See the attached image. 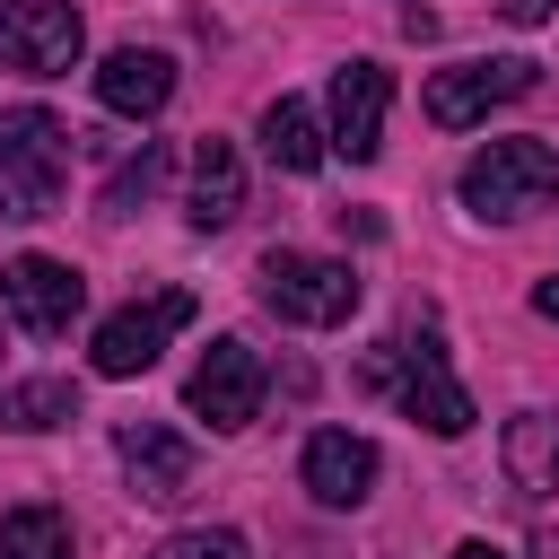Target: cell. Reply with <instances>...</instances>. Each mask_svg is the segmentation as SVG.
<instances>
[{
    "label": "cell",
    "mask_w": 559,
    "mask_h": 559,
    "mask_svg": "<svg viewBox=\"0 0 559 559\" xmlns=\"http://www.w3.org/2000/svg\"><path fill=\"white\" fill-rule=\"evenodd\" d=\"M157 559H253V542L236 524H183V533L157 542Z\"/></svg>",
    "instance_id": "cell-20"
},
{
    "label": "cell",
    "mask_w": 559,
    "mask_h": 559,
    "mask_svg": "<svg viewBox=\"0 0 559 559\" xmlns=\"http://www.w3.org/2000/svg\"><path fill=\"white\" fill-rule=\"evenodd\" d=\"M297 480L314 489V507H358L376 489V445L358 428H314L297 454Z\"/></svg>",
    "instance_id": "cell-12"
},
{
    "label": "cell",
    "mask_w": 559,
    "mask_h": 559,
    "mask_svg": "<svg viewBox=\"0 0 559 559\" xmlns=\"http://www.w3.org/2000/svg\"><path fill=\"white\" fill-rule=\"evenodd\" d=\"M454 559H507V550H498V542H463Z\"/></svg>",
    "instance_id": "cell-24"
},
{
    "label": "cell",
    "mask_w": 559,
    "mask_h": 559,
    "mask_svg": "<svg viewBox=\"0 0 559 559\" xmlns=\"http://www.w3.org/2000/svg\"><path fill=\"white\" fill-rule=\"evenodd\" d=\"M0 306L26 323V332H70L79 323V306H87V280L70 271V262H52V253H17L9 271H0Z\"/></svg>",
    "instance_id": "cell-9"
},
{
    "label": "cell",
    "mask_w": 559,
    "mask_h": 559,
    "mask_svg": "<svg viewBox=\"0 0 559 559\" xmlns=\"http://www.w3.org/2000/svg\"><path fill=\"white\" fill-rule=\"evenodd\" d=\"M498 9H507V17H515V26H542V17H550V9H559V0H498Z\"/></svg>",
    "instance_id": "cell-22"
},
{
    "label": "cell",
    "mask_w": 559,
    "mask_h": 559,
    "mask_svg": "<svg viewBox=\"0 0 559 559\" xmlns=\"http://www.w3.org/2000/svg\"><path fill=\"white\" fill-rule=\"evenodd\" d=\"M498 463H507V480H515V489H559V419H550V411L507 419Z\"/></svg>",
    "instance_id": "cell-16"
},
{
    "label": "cell",
    "mask_w": 559,
    "mask_h": 559,
    "mask_svg": "<svg viewBox=\"0 0 559 559\" xmlns=\"http://www.w3.org/2000/svg\"><path fill=\"white\" fill-rule=\"evenodd\" d=\"M114 445H122L131 498H148V507H175V498L192 489V472H201L192 437H183V428H166V419H131V428H122Z\"/></svg>",
    "instance_id": "cell-11"
},
{
    "label": "cell",
    "mask_w": 559,
    "mask_h": 559,
    "mask_svg": "<svg viewBox=\"0 0 559 559\" xmlns=\"http://www.w3.org/2000/svg\"><path fill=\"white\" fill-rule=\"evenodd\" d=\"M533 559H559V524H542V533H533Z\"/></svg>",
    "instance_id": "cell-23"
},
{
    "label": "cell",
    "mask_w": 559,
    "mask_h": 559,
    "mask_svg": "<svg viewBox=\"0 0 559 559\" xmlns=\"http://www.w3.org/2000/svg\"><path fill=\"white\" fill-rule=\"evenodd\" d=\"M166 96H175V61H166V52L122 44V52H105V61H96V105H105V114L148 122V114H166Z\"/></svg>",
    "instance_id": "cell-13"
},
{
    "label": "cell",
    "mask_w": 559,
    "mask_h": 559,
    "mask_svg": "<svg viewBox=\"0 0 559 559\" xmlns=\"http://www.w3.org/2000/svg\"><path fill=\"white\" fill-rule=\"evenodd\" d=\"M384 105H393V70L384 61H341L332 70V148L349 166H367L384 148Z\"/></svg>",
    "instance_id": "cell-10"
},
{
    "label": "cell",
    "mask_w": 559,
    "mask_h": 559,
    "mask_svg": "<svg viewBox=\"0 0 559 559\" xmlns=\"http://www.w3.org/2000/svg\"><path fill=\"white\" fill-rule=\"evenodd\" d=\"M0 559H70V515L61 507H9L0 515Z\"/></svg>",
    "instance_id": "cell-17"
},
{
    "label": "cell",
    "mask_w": 559,
    "mask_h": 559,
    "mask_svg": "<svg viewBox=\"0 0 559 559\" xmlns=\"http://www.w3.org/2000/svg\"><path fill=\"white\" fill-rule=\"evenodd\" d=\"M559 201V148H542V140H489L472 166H463V210L472 218H533V210H550Z\"/></svg>",
    "instance_id": "cell-2"
},
{
    "label": "cell",
    "mask_w": 559,
    "mask_h": 559,
    "mask_svg": "<svg viewBox=\"0 0 559 559\" xmlns=\"http://www.w3.org/2000/svg\"><path fill=\"white\" fill-rule=\"evenodd\" d=\"M376 384H393L402 393V411L428 428V437H463L480 411H472V393L454 384V367H445V349H437V332H419V341H393L376 367H367Z\"/></svg>",
    "instance_id": "cell-4"
},
{
    "label": "cell",
    "mask_w": 559,
    "mask_h": 559,
    "mask_svg": "<svg viewBox=\"0 0 559 559\" xmlns=\"http://www.w3.org/2000/svg\"><path fill=\"white\" fill-rule=\"evenodd\" d=\"M183 402H192V419H210L218 437L253 428V419H262V358H253L245 341H210L201 367H192V384H183Z\"/></svg>",
    "instance_id": "cell-8"
},
{
    "label": "cell",
    "mask_w": 559,
    "mask_h": 559,
    "mask_svg": "<svg viewBox=\"0 0 559 559\" xmlns=\"http://www.w3.org/2000/svg\"><path fill=\"white\" fill-rule=\"evenodd\" d=\"M236 210H245V157H236V140H201L192 148V210L183 218L201 236H218Z\"/></svg>",
    "instance_id": "cell-14"
},
{
    "label": "cell",
    "mask_w": 559,
    "mask_h": 559,
    "mask_svg": "<svg viewBox=\"0 0 559 559\" xmlns=\"http://www.w3.org/2000/svg\"><path fill=\"white\" fill-rule=\"evenodd\" d=\"M515 96H533V61H524V52L454 61V70H428V87H419V105H428L437 131H463V122H480L489 105H515Z\"/></svg>",
    "instance_id": "cell-7"
},
{
    "label": "cell",
    "mask_w": 559,
    "mask_h": 559,
    "mask_svg": "<svg viewBox=\"0 0 559 559\" xmlns=\"http://www.w3.org/2000/svg\"><path fill=\"white\" fill-rule=\"evenodd\" d=\"M157 183H166V148H157V140H140V157H131V166L105 183V201H96V210H105V218H131V210H140Z\"/></svg>",
    "instance_id": "cell-19"
},
{
    "label": "cell",
    "mask_w": 559,
    "mask_h": 559,
    "mask_svg": "<svg viewBox=\"0 0 559 559\" xmlns=\"http://www.w3.org/2000/svg\"><path fill=\"white\" fill-rule=\"evenodd\" d=\"M79 9L70 0H0V61L26 70V79H70L79 70Z\"/></svg>",
    "instance_id": "cell-6"
},
{
    "label": "cell",
    "mask_w": 559,
    "mask_h": 559,
    "mask_svg": "<svg viewBox=\"0 0 559 559\" xmlns=\"http://www.w3.org/2000/svg\"><path fill=\"white\" fill-rule=\"evenodd\" d=\"M262 306L280 323H306V332H332L358 314V271L332 262V253H297V245H271L262 253Z\"/></svg>",
    "instance_id": "cell-3"
},
{
    "label": "cell",
    "mask_w": 559,
    "mask_h": 559,
    "mask_svg": "<svg viewBox=\"0 0 559 559\" xmlns=\"http://www.w3.org/2000/svg\"><path fill=\"white\" fill-rule=\"evenodd\" d=\"M0 419L9 428H61V419H79V384L70 376H26V384L0 393Z\"/></svg>",
    "instance_id": "cell-18"
},
{
    "label": "cell",
    "mask_w": 559,
    "mask_h": 559,
    "mask_svg": "<svg viewBox=\"0 0 559 559\" xmlns=\"http://www.w3.org/2000/svg\"><path fill=\"white\" fill-rule=\"evenodd\" d=\"M533 314H542V323H559V271H550V280H533Z\"/></svg>",
    "instance_id": "cell-21"
},
{
    "label": "cell",
    "mask_w": 559,
    "mask_h": 559,
    "mask_svg": "<svg viewBox=\"0 0 559 559\" xmlns=\"http://www.w3.org/2000/svg\"><path fill=\"white\" fill-rule=\"evenodd\" d=\"M183 323H192V288H157V297H140V306H122V314H105V323H96L87 367H96L105 384L148 376V367H157V349H166Z\"/></svg>",
    "instance_id": "cell-5"
},
{
    "label": "cell",
    "mask_w": 559,
    "mask_h": 559,
    "mask_svg": "<svg viewBox=\"0 0 559 559\" xmlns=\"http://www.w3.org/2000/svg\"><path fill=\"white\" fill-rule=\"evenodd\" d=\"M70 183V131L44 105H9L0 114V210L9 218H44Z\"/></svg>",
    "instance_id": "cell-1"
},
{
    "label": "cell",
    "mask_w": 559,
    "mask_h": 559,
    "mask_svg": "<svg viewBox=\"0 0 559 559\" xmlns=\"http://www.w3.org/2000/svg\"><path fill=\"white\" fill-rule=\"evenodd\" d=\"M262 148H271V166L314 175V166H323V148H332V131L314 122V105H306V96H271V105H262Z\"/></svg>",
    "instance_id": "cell-15"
}]
</instances>
